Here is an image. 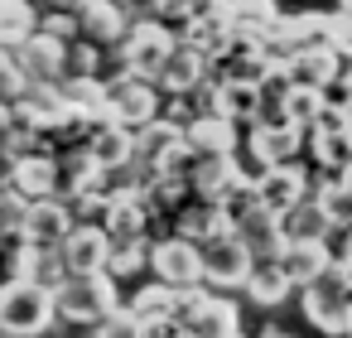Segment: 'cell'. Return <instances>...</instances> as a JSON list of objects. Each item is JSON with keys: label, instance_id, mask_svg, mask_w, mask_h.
<instances>
[{"label": "cell", "instance_id": "cell-41", "mask_svg": "<svg viewBox=\"0 0 352 338\" xmlns=\"http://www.w3.org/2000/svg\"><path fill=\"white\" fill-rule=\"evenodd\" d=\"M126 309H131L135 319H155V314H169V285H164V280H155V285L135 290Z\"/></svg>", "mask_w": 352, "mask_h": 338}, {"label": "cell", "instance_id": "cell-39", "mask_svg": "<svg viewBox=\"0 0 352 338\" xmlns=\"http://www.w3.org/2000/svg\"><path fill=\"white\" fill-rule=\"evenodd\" d=\"M25 208H30V198H25L20 189H10V184L0 189V242H6V237L15 242V237H20V227H25Z\"/></svg>", "mask_w": 352, "mask_h": 338}, {"label": "cell", "instance_id": "cell-23", "mask_svg": "<svg viewBox=\"0 0 352 338\" xmlns=\"http://www.w3.org/2000/svg\"><path fill=\"white\" fill-rule=\"evenodd\" d=\"M280 232H285V242H328L333 237V222H328L323 203L314 193H304V198H294L280 213Z\"/></svg>", "mask_w": 352, "mask_h": 338}, {"label": "cell", "instance_id": "cell-19", "mask_svg": "<svg viewBox=\"0 0 352 338\" xmlns=\"http://www.w3.org/2000/svg\"><path fill=\"white\" fill-rule=\"evenodd\" d=\"M212 68V59L203 54V49H193L188 39H174V49H169V59L160 63V78H155V87L160 92H169V97H184L203 73Z\"/></svg>", "mask_w": 352, "mask_h": 338}, {"label": "cell", "instance_id": "cell-28", "mask_svg": "<svg viewBox=\"0 0 352 338\" xmlns=\"http://www.w3.org/2000/svg\"><path fill=\"white\" fill-rule=\"evenodd\" d=\"M241 285H246V299H251V304H265V309L280 304V299L294 290V280L280 271V261H251V271H246Z\"/></svg>", "mask_w": 352, "mask_h": 338}, {"label": "cell", "instance_id": "cell-2", "mask_svg": "<svg viewBox=\"0 0 352 338\" xmlns=\"http://www.w3.org/2000/svg\"><path fill=\"white\" fill-rule=\"evenodd\" d=\"M54 328V290L10 275L0 285V333H20V338H44Z\"/></svg>", "mask_w": 352, "mask_h": 338}, {"label": "cell", "instance_id": "cell-52", "mask_svg": "<svg viewBox=\"0 0 352 338\" xmlns=\"http://www.w3.org/2000/svg\"><path fill=\"white\" fill-rule=\"evenodd\" d=\"M111 6H121V10H135V6H140V0H111Z\"/></svg>", "mask_w": 352, "mask_h": 338}, {"label": "cell", "instance_id": "cell-5", "mask_svg": "<svg viewBox=\"0 0 352 338\" xmlns=\"http://www.w3.org/2000/svg\"><path fill=\"white\" fill-rule=\"evenodd\" d=\"M198 261H203V280L208 285H222V290H236L241 280H246V271H251V246L227 227V232H217V237H208V242H198Z\"/></svg>", "mask_w": 352, "mask_h": 338}, {"label": "cell", "instance_id": "cell-15", "mask_svg": "<svg viewBox=\"0 0 352 338\" xmlns=\"http://www.w3.org/2000/svg\"><path fill=\"white\" fill-rule=\"evenodd\" d=\"M150 218H155V213L145 208L140 189H111V193H107V208H102V227H107V237H111V242H131V237H145Z\"/></svg>", "mask_w": 352, "mask_h": 338}, {"label": "cell", "instance_id": "cell-56", "mask_svg": "<svg viewBox=\"0 0 352 338\" xmlns=\"http://www.w3.org/2000/svg\"><path fill=\"white\" fill-rule=\"evenodd\" d=\"M0 338H20V333H0Z\"/></svg>", "mask_w": 352, "mask_h": 338}, {"label": "cell", "instance_id": "cell-4", "mask_svg": "<svg viewBox=\"0 0 352 338\" xmlns=\"http://www.w3.org/2000/svg\"><path fill=\"white\" fill-rule=\"evenodd\" d=\"M102 92H107V116L111 121H121V126H145L150 116H160V87L150 83V78H135V73H116V78H107L102 83Z\"/></svg>", "mask_w": 352, "mask_h": 338}, {"label": "cell", "instance_id": "cell-49", "mask_svg": "<svg viewBox=\"0 0 352 338\" xmlns=\"http://www.w3.org/2000/svg\"><path fill=\"white\" fill-rule=\"evenodd\" d=\"M342 333L352 338V299H347V314H342Z\"/></svg>", "mask_w": 352, "mask_h": 338}, {"label": "cell", "instance_id": "cell-58", "mask_svg": "<svg viewBox=\"0 0 352 338\" xmlns=\"http://www.w3.org/2000/svg\"><path fill=\"white\" fill-rule=\"evenodd\" d=\"M227 338H241V333H227Z\"/></svg>", "mask_w": 352, "mask_h": 338}, {"label": "cell", "instance_id": "cell-1", "mask_svg": "<svg viewBox=\"0 0 352 338\" xmlns=\"http://www.w3.org/2000/svg\"><path fill=\"white\" fill-rule=\"evenodd\" d=\"M116 285L121 280L107 275V271H82V275L68 271L54 285V319H63V324H97L107 309L121 304V290Z\"/></svg>", "mask_w": 352, "mask_h": 338}, {"label": "cell", "instance_id": "cell-32", "mask_svg": "<svg viewBox=\"0 0 352 338\" xmlns=\"http://www.w3.org/2000/svg\"><path fill=\"white\" fill-rule=\"evenodd\" d=\"M58 92H63V102L78 116H87V121H102L107 116V92H102V78L97 73L92 78H58Z\"/></svg>", "mask_w": 352, "mask_h": 338}, {"label": "cell", "instance_id": "cell-20", "mask_svg": "<svg viewBox=\"0 0 352 338\" xmlns=\"http://www.w3.org/2000/svg\"><path fill=\"white\" fill-rule=\"evenodd\" d=\"M10 275H20V280H34V285H44V290H54L68 271H63V256H58V246H39V242H25V237H15V251H10Z\"/></svg>", "mask_w": 352, "mask_h": 338}, {"label": "cell", "instance_id": "cell-12", "mask_svg": "<svg viewBox=\"0 0 352 338\" xmlns=\"http://www.w3.org/2000/svg\"><path fill=\"white\" fill-rule=\"evenodd\" d=\"M299 145H304V131L294 121H251V131H246V150L261 169L280 165V160H294Z\"/></svg>", "mask_w": 352, "mask_h": 338}, {"label": "cell", "instance_id": "cell-24", "mask_svg": "<svg viewBox=\"0 0 352 338\" xmlns=\"http://www.w3.org/2000/svg\"><path fill=\"white\" fill-rule=\"evenodd\" d=\"M236 324H241V309L232 299L203 295L193 304V314L184 319V333H193V338H227V333H236Z\"/></svg>", "mask_w": 352, "mask_h": 338}, {"label": "cell", "instance_id": "cell-51", "mask_svg": "<svg viewBox=\"0 0 352 338\" xmlns=\"http://www.w3.org/2000/svg\"><path fill=\"white\" fill-rule=\"evenodd\" d=\"M261 338H294V333H285V328H265Z\"/></svg>", "mask_w": 352, "mask_h": 338}, {"label": "cell", "instance_id": "cell-57", "mask_svg": "<svg viewBox=\"0 0 352 338\" xmlns=\"http://www.w3.org/2000/svg\"><path fill=\"white\" fill-rule=\"evenodd\" d=\"M347 126H352V107H347Z\"/></svg>", "mask_w": 352, "mask_h": 338}, {"label": "cell", "instance_id": "cell-45", "mask_svg": "<svg viewBox=\"0 0 352 338\" xmlns=\"http://www.w3.org/2000/svg\"><path fill=\"white\" fill-rule=\"evenodd\" d=\"M184 324L174 314H155V319H140V338H179Z\"/></svg>", "mask_w": 352, "mask_h": 338}, {"label": "cell", "instance_id": "cell-44", "mask_svg": "<svg viewBox=\"0 0 352 338\" xmlns=\"http://www.w3.org/2000/svg\"><path fill=\"white\" fill-rule=\"evenodd\" d=\"M39 30L68 44V39H78V15H68V10H58V6H54L49 15H39Z\"/></svg>", "mask_w": 352, "mask_h": 338}, {"label": "cell", "instance_id": "cell-43", "mask_svg": "<svg viewBox=\"0 0 352 338\" xmlns=\"http://www.w3.org/2000/svg\"><path fill=\"white\" fill-rule=\"evenodd\" d=\"M25 87H30V78H25V73H20V63L10 59L6 68H0V107L20 102V97H25Z\"/></svg>", "mask_w": 352, "mask_h": 338}, {"label": "cell", "instance_id": "cell-10", "mask_svg": "<svg viewBox=\"0 0 352 338\" xmlns=\"http://www.w3.org/2000/svg\"><path fill=\"white\" fill-rule=\"evenodd\" d=\"M236 131L241 126L232 116H222V112H193L184 121V145L193 155H236V145H241Z\"/></svg>", "mask_w": 352, "mask_h": 338}, {"label": "cell", "instance_id": "cell-11", "mask_svg": "<svg viewBox=\"0 0 352 338\" xmlns=\"http://www.w3.org/2000/svg\"><path fill=\"white\" fill-rule=\"evenodd\" d=\"M164 285H184V280H203V261H198V242L188 237H160L150 242V261H145Z\"/></svg>", "mask_w": 352, "mask_h": 338}, {"label": "cell", "instance_id": "cell-38", "mask_svg": "<svg viewBox=\"0 0 352 338\" xmlns=\"http://www.w3.org/2000/svg\"><path fill=\"white\" fill-rule=\"evenodd\" d=\"M102 68V49L92 44V39H68V49H63V78H92Z\"/></svg>", "mask_w": 352, "mask_h": 338}, {"label": "cell", "instance_id": "cell-50", "mask_svg": "<svg viewBox=\"0 0 352 338\" xmlns=\"http://www.w3.org/2000/svg\"><path fill=\"white\" fill-rule=\"evenodd\" d=\"M338 179H342V184L352 189V165H342V169H338Z\"/></svg>", "mask_w": 352, "mask_h": 338}, {"label": "cell", "instance_id": "cell-33", "mask_svg": "<svg viewBox=\"0 0 352 338\" xmlns=\"http://www.w3.org/2000/svg\"><path fill=\"white\" fill-rule=\"evenodd\" d=\"M39 30L34 0H0V49H15Z\"/></svg>", "mask_w": 352, "mask_h": 338}, {"label": "cell", "instance_id": "cell-21", "mask_svg": "<svg viewBox=\"0 0 352 338\" xmlns=\"http://www.w3.org/2000/svg\"><path fill=\"white\" fill-rule=\"evenodd\" d=\"M82 145H87V155H92L102 169H111V165H126V160L135 155V131L121 126V121H111V116H102V121L87 126Z\"/></svg>", "mask_w": 352, "mask_h": 338}, {"label": "cell", "instance_id": "cell-9", "mask_svg": "<svg viewBox=\"0 0 352 338\" xmlns=\"http://www.w3.org/2000/svg\"><path fill=\"white\" fill-rule=\"evenodd\" d=\"M107 251H111V237L102 222H73L58 242V256H63V271L82 275V271H107Z\"/></svg>", "mask_w": 352, "mask_h": 338}, {"label": "cell", "instance_id": "cell-48", "mask_svg": "<svg viewBox=\"0 0 352 338\" xmlns=\"http://www.w3.org/2000/svg\"><path fill=\"white\" fill-rule=\"evenodd\" d=\"M6 136H10V107H0V145H6Z\"/></svg>", "mask_w": 352, "mask_h": 338}, {"label": "cell", "instance_id": "cell-29", "mask_svg": "<svg viewBox=\"0 0 352 338\" xmlns=\"http://www.w3.org/2000/svg\"><path fill=\"white\" fill-rule=\"evenodd\" d=\"M217 232H227V213H222V203H212V198H193V203L179 208V237H188V242H208V237H217Z\"/></svg>", "mask_w": 352, "mask_h": 338}, {"label": "cell", "instance_id": "cell-22", "mask_svg": "<svg viewBox=\"0 0 352 338\" xmlns=\"http://www.w3.org/2000/svg\"><path fill=\"white\" fill-rule=\"evenodd\" d=\"M280 73H285L289 83H314V87H323V83L333 78V44L309 39V44L280 54Z\"/></svg>", "mask_w": 352, "mask_h": 338}, {"label": "cell", "instance_id": "cell-46", "mask_svg": "<svg viewBox=\"0 0 352 338\" xmlns=\"http://www.w3.org/2000/svg\"><path fill=\"white\" fill-rule=\"evenodd\" d=\"M333 271L342 275V285H347V295H352V251H333Z\"/></svg>", "mask_w": 352, "mask_h": 338}, {"label": "cell", "instance_id": "cell-54", "mask_svg": "<svg viewBox=\"0 0 352 338\" xmlns=\"http://www.w3.org/2000/svg\"><path fill=\"white\" fill-rule=\"evenodd\" d=\"M6 63H10V49H0V68H6Z\"/></svg>", "mask_w": 352, "mask_h": 338}, {"label": "cell", "instance_id": "cell-34", "mask_svg": "<svg viewBox=\"0 0 352 338\" xmlns=\"http://www.w3.org/2000/svg\"><path fill=\"white\" fill-rule=\"evenodd\" d=\"M309 136V145H314V160L323 165V169H342V165H352V126H338V131H304Z\"/></svg>", "mask_w": 352, "mask_h": 338}, {"label": "cell", "instance_id": "cell-27", "mask_svg": "<svg viewBox=\"0 0 352 338\" xmlns=\"http://www.w3.org/2000/svg\"><path fill=\"white\" fill-rule=\"evenodd\" d=\"M10 189H20L25 198H44V193H54V155H49V150H25V155H15Z\"/></svg>", "mask_w": 352, "mask_h": 338}, {"label": "cell", "instance_id": "cell-7", "mask_svg": "<svg viewBox=\"0 0 352 338\" xmlns=\"http://www.w3.org/2000/svg\"><path fill=\"white\" fill-rule=\"evenodd\" d=\"M179 39H188L193 49H203L212 63L227 54V44L236 39V25H232V10H227V0H212V6L193 10L184 25H179Z\"/></svg>", "mask_w": 352, "mask_h": 338}, {"label": "cell", "instance_id": "cell-14", "mask_svg": "<svg viewBox=\"0 0 352 338\" xmlns=\"http://www.w3.org/2000/svg\"><path fill=\"white\" fill-rule=\"evenodd\" d=\"M63 39H54V34H44V30H34L25 44H15L10 49V59L20 63V73L30 78V83H58L63 78Z\"/></svg>", "mask_w": 352, "mask_h": 338}, {"label": "cell", "instance_id": "cell-36", "mask_svg": "<svg viewBox=\"0 0 352 338\" xmlns=\"http://www.w3.org/2000/svg\"><path fill=\"white\" fill-rule=\"evenodd\" d=\"M145 261H150V237L111 242V251H107V275L131 280V275H140V271H145Z\"/></svg>", "mask_w": 352, "mask_h": 338}, {"label": "cell", "instance_id": "cell-3", "mask_svg": "<svg viewBox=\"0 0 352 338\" xmlns=\"http://www.w3.org/2000/svg\"><path fill=\"white\" fill-rule=\"evenodd\" d=\"M169 49H174V34H169L164 20L126 25V34L116 39V59H121V68L135 73V78H150V83L160 78V63L169 59Z\"/></svg>", "mask_w": 352, "mask_h": 338}, {"label": "cell", "instance_id": "cell-55", "mask_svg": "<svg viewBox=\"0 0 352 338\" xmlns=\"http://www.w3.org/2000/svg\"><path fill=\"white\" fill-rule=\"evenodd\" d=\"M338 10H347V15H352V0H338Z\"/></svg>", "mask_w": 352, "mask_h": 338}, {"label": "cell", "instance_id": "cell-18", "mask_svg": "<svg viewBox=\"0 0 352 338\" xmlns=\"http://www.w3.org/2000/svg\"><path fill=\"white\" fill-rule=\"evenodd\" d=\"M68 227H73V208H68L58 193H44V198H30L20 237H25V242H39V246H58Z\"/></svg>", "mask_w": 352, "mask_h": 338}, {"label": "cell", "instance_id": "cell-35", "mask_svg": "<svg viewBox=\"0 0 352 338\" xmlns=\"http://www.w3.org/2000/svg\"><path fill=\"white\" fill-rule=\"evenodd\" d=\"M217 112L232 116L236 126H251V121H256V87H251V83L217 78Z\"/></svg>", "mask_w": 352, "mask_h": 338}, {"label": "cell", "instance_id": "cell-16", "mask_svg": "<svg viewBox=\"0 0 352 338\" xmlns=\"http://www.w3.org/2000/svg\"><path fill=\"white\" fill-rule=\"evenodd\" d=\"M232 232L251 246V256H256V261H275V256L285 251L280 213H270V208H261V203H251L246 213H236V218H232Z\"/></svg>", "mask_w": 352, "mask_h": 338}, {"label": "cell", "instance_id": "cell-25", "mask_svg": "<svg viewBox=\"0 0 352 338\" xmlns=\"http://www.w3.org/2000/svg\"><path fill=\"white\" fill-rule=\"evenodd\" d=\"M126 25H131V10L111 6V0H92V6L78 15V34L92 39L97 49H116V39L126 34Z\"/></svg>", "mask_w": 352, "mask_h": 338}, {"label": "cell", "instance_id": "cell-42", "mask_svg": "<svg viewBox=\"0 0 352 338\" xmlns=\"http://www.w3.org/2000/svg\"><path fill=\"white\" fill-rule=\"evenodd\" d=\"M318 39H323V44H333V49L352 44V15H347V10H333V15H323V25H318Z\"/></svg>", "mask_w": 352, "mask_h": 338}, {"label": "cell", "instance_id": "cell-13", "mask_svg": "<svg viewBox=\"0 0 352 338\" xmlns=\"http://www.w3.org/2000/svg\"><path fill=\"white\" fill-rule=\"evenodd\" d=\"M236 184H246L236 155H198L193 169H188V193H193V198H212V203H222Z\"/></svg>", "mask_w": 352, "mask_h": 338}, {"label": "cell", "instance_id": "cell-40", "mask_svg": "<svg viewBox=\"0 0 352 338\" xmlns=\"http://www.w3.org/2000/svg\"><path fill=\"white\" fill-rule=\"evenodd\" d=\"M92 338H140V319H135L126 304H116V309H107V314L92 324Z\"/></svg>", "mask_w": 352, "mask_h": 338}, {"label": "cell", "instance_id": "cell-30", "mask_svg": "<svg viewBox=\"0 0 352 338\" xmlns=\"http://www.w3.org/2000/svg\"><path fill=\"white\" fill-rule=\"evenodd\" d=\"M184 140V121H174V116H150L145 126H135V160H145V165H155L169 145H179Z\"/></svg>", "mask_w": 352, "mask_h": 338}, {"label": "cell", "instance_id": "cell-17", "mask_svg": "<svg viewBox=\"0 0 352 338\" xmlns=\"http://www.w3.org/2000/svg\"><path fill=\"white\" fill-rule=\"evenodd\" d=\"M102 174L107 169L87 155V145H68L63 155H54V193L58 198H73V193H87V189H102L107 193Z\"/></svg>", "mask_w": 352, "mask_h": 338}, {"label": "cell", "instance_id": "cell-8", "mask_svg": "<svg viewBox=\"0 0 352 338\" xmlns=\"http://www.w3.org/2000/svg\"><path fill=\"white\" fill-rule=\"evenodd\" d=\"M251 189H256V203H261V208L285 213L294 198L309 193V169L294 165V160H280V165H265V169L251 179Z\"/></svg>", "mask_w": 352, "mask_h": 338}, {"label": "cell", "instance_id": "cell-53", "mask_svg": "<svg viewBox=\"0 0 352 338\" xmlns=\"http://www.w3.org/2000/svg\"><path fill=\"white\" fill-rule=\"evenodd\" d=\"M342 251H352V227H347V237H342Z\"/></svg>", "mask_w": 352, "mask_h": 338}, {"label": "cell", "instance_id": "cell-6", "mask_svg": "<svg viewBox=\"0 0 352 338\" xmlns=\"http://www.w3.org/2000/svg\"><path fill=\"white\" fill-rule=\"evenodd\" d=\"M304 290V319L314 324V328H323L328 338H338L342 333V314H347V285H342V275L328 266L323 275H314L309 285H299Z\"/></svg>", "mask_w": 352, "mask_h": 338}, {"label": "cell", "instance_id": "cell-60", "mask_svg": "<svg viewBox=\"0 0 352 338\" xmlns=\"http://www.w3.org/2000/svg\"><path fill=\"white\" fill-rule=\"evenodd\" d=\"M34 6H39V0H34Z\"/></svg>", "mask_w": 352, "mask_h": 338}, {"label": "cell", "instance_id": "cell-37", "mask_svg": "<svg viewBox=\"0 0 352 338\" xmlns=\"http://www.w3.org/2000/svg\"><path fill=\"white\" fill-rule=\"evenodd\" d=\"M318 107H323V87H314V83H289L285 87V121H294L299 131L318 116Z\"/></svg>", "mask_w": 352, "mask_h": 338}, {"label": "cell", "instance_id": "cell-47", "mask_svg": "<svg viewBox=\"0 0 352 338\" xmlns=\"http://www.w3.org/2000/svg\"><path fill=\"white\" fill-rule=\"evenodd\" d=\"M54 6H58V10H68V15H82L92 0H54Z\"/></svg>", "mask_w": 352, "mask_h": 338}, {"label": "cell", "instance_id": "cell-59", "mask_svg": "<svg viewBox=\"0 0 352 338\" xmlns=\"http://www.w3.org/2000/svg\"><path fill=\"white\" fill-rule=\"evenodd\" d=\"M179 338H193V333H179Z\"/></svg>", "mask_w": 352, "mask_h": 338}, {"label": "cell", "instance_id": "cell-31", "mask_svg": "<svg viewBox=\"0 0 352 338\" xmlns=\"http://www.w3.org/2000/svg\"><path fill=\"white\" fill-rule=\"evenodd\" d=\"M227 10L241 39H265L270 25L280 20V0H227Z\"/></svg>", "mask_w": 352, "mask_h": 338}, {"label": "cell", "instance_id": "cell-26", "mask_svg": "<svg viewBox=\"0 0 352 338\" xmlns=\"http://www.w3.org/2000/svg\"><path fill=\"white\" fill-rule=\"evenodd\" d=\"M280 261V271L294 280V290L299 285H309L314 275H323L328 266H333V251H328V242H285V251L275 256Z\"/></svg>", "mask_w": 352, "mask_h": 338}]
</instances>
